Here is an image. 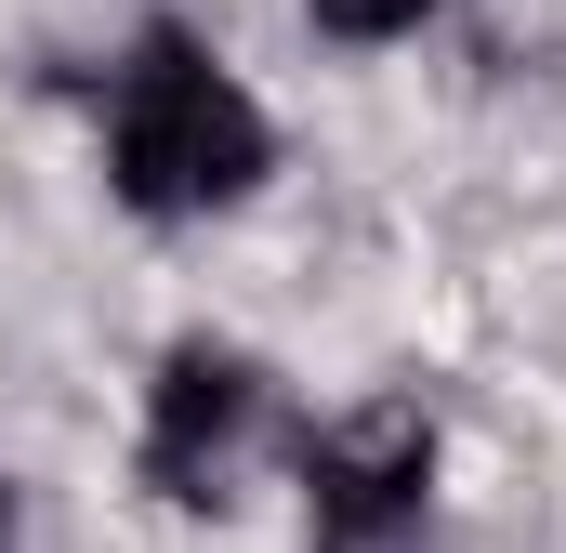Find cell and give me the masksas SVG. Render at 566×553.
<instances>
[{
    "mask_svg": "<svg viewBox=\"0 0 566 553\" xmlns=\"http://www.w3.org/2000/svg\"><path fill=\"white\" fill-rule=\"evenodd\" d=\"M106 158H119V198L185 225V211H224L264 185V106L211 66V40L185 27H145L133 66H119V106H106Z\"/></svg>",
    "mask_w": 566,
    "mask_h": 553,
    "instance_id": "cell-1",
    "label": "cell"
},
{
    "mask_svg": "<svg viewBox=\"0 0 566 553\" xmlns=\"http://www.w3.org/2000/svg\"><path fill=\"white\" fill-rule=\"evenodd\" d=\"M0 541H13V501H0Z\"/></svg>",
    "mask_w": 566,
    "mask_h": 553,
    "instance_id": "cell-5",
    "label": "cell"
},
{
    "mask_svg": "<svg viewBox=\"0 0 566 553\" xmlns=\"http://www.w3.org/2000/svg\"><path fill=\"white\" fill-rule=\"evenodd\" d=\"M251 421H264V369H251V356L171 343L158 409H145V488L185 501V514H211V501L238 488V461H251Z\"/></svg>",
    "mask_w": 566,
    "mask_h": 553,
    "instance_id": "cell-3",
    "label": "cell"
},
{
    "mask_svg": "<svg viewBox=\"0 0 566 553\" xmlns=\"http://www.w3.org/2000/svg\"><path fill=\"white\" fill-rule=\"evenodd\" d=\"M316 488V553H409L434 501V409L422 396H369L303 448Z\"/></svg>",
    "mask_w": 566,
    "mask_h": 553,
    "instance_id": "cell-2",
    "label": "cell"
},
{
    "mask_svg": "<svg viewBox=\"0 0 566 553\" xmlns=\"http://www.w3.org/2000/svg\"><path fill=\"white\" fill-rule=\"evenodd\" d=\"M303 13H316L329 40H396V27H422L434 0H303Z\"/></svg>",
    "mask_w": 566,
    "mask_h": 553,
    "instance_id": "cell-4",
    "label": "cell"
}]
</instances>
